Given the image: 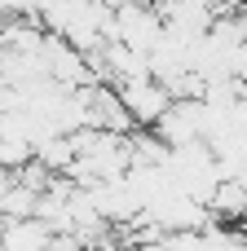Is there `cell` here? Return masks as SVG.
Wrapping results in <instances>:
<instances>
[{
  "label": "cell",
  "mask_w": 247,
  "mask_h": 251,
  "mask_svg": "<svg viewBox=\"0 0 247 251\" xmlns=\"http://www.w3.org/2000/svg\"><path fill=\"white\" fill-rule=\"evenodd\" d=\"M119 101H124L133 128H155V124L164 119V110L172 106V93H168L155 75H141V79L119 84Z\"/></svg>",
  "instance_id": "1"
}]
</instances>
